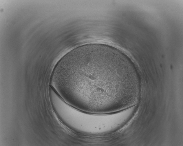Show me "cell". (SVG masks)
Returning a JSON list of instances; mask_svg holds the SVG:
<instances>
[{"instance_id":"6da1fadb","label":"cell","mask_w":183,"mask_h":146,"mask_svg":"<svg viewBox=\"0 0 183 146\" xmlns=\"http://www.w3.org/2000/svg\"><path fill=\"white\" fill-rule=\"evenodd\" d=\"M50 85L77 109L107 113L124 109L132 82L124 53L108 45L95 43L78 47L62 56L52 70Z\"/></svg>"},{"instance_id":"7a4b0ae2","label":"cell","mask_w":183,"mask_h":146,"mask_svg":"<svg viewBox=\"0 0 183 146\" xmlns=\"http://www.w3.org/2000/svg\"><path fill=\"white\" fill-rule=\"evenodd\" d=\"M50 101L54 111L63 123L80 134H106L117 130L123 124V116L119 112L107 113L85 112L70 105L56 94L51 96Z\"/></svg>"}]
</instances>
